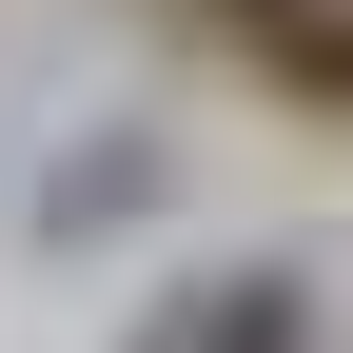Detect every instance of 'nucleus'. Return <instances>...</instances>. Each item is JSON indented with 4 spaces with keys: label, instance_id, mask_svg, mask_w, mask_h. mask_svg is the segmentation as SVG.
<instances>
[{
    "label": "nucleus",
    "instance_id": "2",
    "mask_svg": "<svg viewBox=\"0 0 353 353\" xmlns=\"http://www.w3.org/2000/svg\"><path fill=\"white\" fill-rule=\"evenodd\" d=\"M138 196H157V157H99V176H59L39 216H59V236H99V216H138Z\"/></svg>",
    "mask_w": 353,
    "mask_h": 353
},
{
    "label": "nucleus",
    "instance_id": "1",
    "mask_svg": "<svg viewBox=\"0 0 353 353\" xmlns=\"http://www.w3.org/2000/svg\"><path fill=\"white\" fill-rule=\"evenodd\" d=\"M118 353H334V314H314V275H196V294H157Z\"/></svg>",
    "mask_w": 353,
    "mask_h": 353
}]
</instances>
